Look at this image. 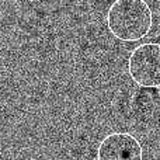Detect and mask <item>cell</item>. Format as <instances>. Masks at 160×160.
<instances>
[{"label":"cell","mask_w":160,"mask_h":160,"mask_svg":"<svg viewBox=\"0 0 160 160\" xmlns=\"http://www.w3.org/2000/svg\"><path fill=\"white\" fill-rule=\"evenodd\" d=\"M107 28L122 42H136L149 35L153 11L146 0H114L105 16Z\"/></svg>","instance_id":"1"},{"label":"cell","mask_w":160,"mask_h":160,"mask_svg":"<svg viewBox=\"0 0 160 160\" xmlns=\"http://www.w3.org/2000/svg\"><path fill=\"white\" fill-rule=\"evenodd\" d=\"M129 78L139 87H160V44L148 42L132 49L128 58Z\"/></svg>","instance_id":"2"},{"label":"cell","mask_w":160,"mask_h":160,"mask_svg":"<svg viewBox=\"0 0 160 160\" xmlns=\"http://www.w3.org/2000/svg\"><path fill=\"white\" fill-rule=\"evenodd\" d=\"M97 160H143V149L131 133L112 132L100 142Z\"/></svg>","instance_id":"3"}]
</instances>
